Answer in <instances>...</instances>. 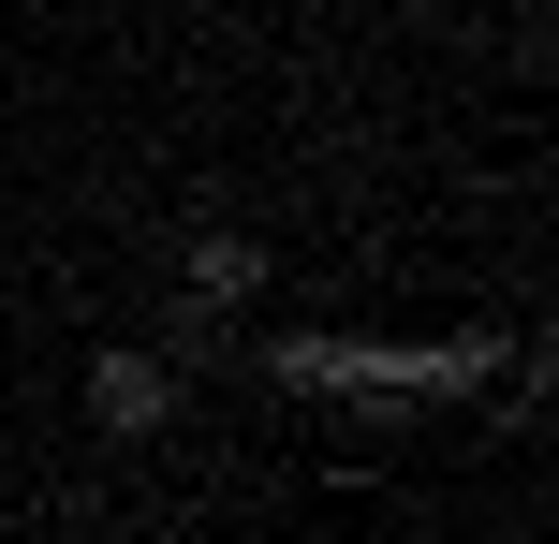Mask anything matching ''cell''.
Returning a JSON list of instances; mask_svg holds the SVG:
<instances>
[{
    "instance_id": "cell-1",
    "label": "cell",
    "mask_w": 559,
    "mask_h": 544,
    "mask_svg": "<svg viewBox=\"0 0 559 544\" xmlns=\"http://www.w3.org/2000/svg\"><path fill=\"white\" fill-rule=\"evenodd\" d=\"M88 427L104 442H163L177 427V353H133V339L88 353Z\"/></svg>"
},
{
    "instance_id": "cell-2",
    "label": "cell",
    "mask_w": 559,
    "mask_h": 544,
    "mask_svg": "<svg viewBox=\"0 0 559 544\" xmlns=\"http://www.w3.org/2000/svg\"><path fill=\"white\" fill-rule=\"evenodd\" d=\"M192 294H206V310H251V294H265V235L206 221V235H192Z\"/></svg>"
}]
</instances>
